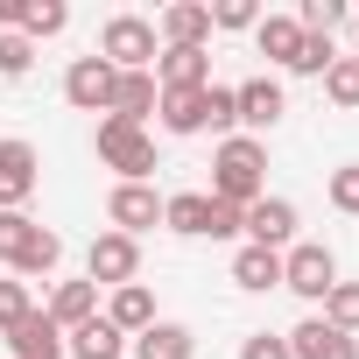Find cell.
<instances>
[{
  "mask_svg": "<svg viewBox=\"0 0 359 359\" xmlns=\"http://www.w3.org/2000/svg\"><path fill=\"white\" fill-rule=\"evenodd\" d=\"M212 198H219V205H240V212L268 198V141L226 134V141L212 148Z\"/></svg>",
  "mask_w": 359,
  "mask_h": 359,
  "instance_id": "6da1fadb",
  "label": "cell"
},
{
  "mask_svg": "<svg viewBox=\"0 0 359 359\" xmlns=\"http://www.w3.org/2000/svg\"><path fill=\"white\" fill-rule=\"evenodd\" d=\"M92 148H99V162L120 176V184H148V176H155V134H148V127H127V120H99Z\"/></svg>",
  "mask_w": 359,
  "mask_h": 359,
  "instance_id": "7a4b0ae2",
  "label": "cell"
},
{
  "mask_svg": "<svg viewBox=\"0 0 359 359\" xmlns=\"http://www.w3.org/2000/svg\"><path fill=\"white\" fill-rule=\"evenodd\" d=\"M99 57H106L113 71H155V57H162L155 22H148V15H113V22L99 29Z\"/></svg>",
  "mask_w": 359,
  "mask_h": 359,
  "instance_id": "3957f363",
  "label": "cell"
},
{
  "mask_svg": "<svg viewBox=\"0 0 359 359\" xmlns=\"http://www.w3.org/2000/svg\"><path fill=\"white\" fill-rule=\"evenodd\" d=\"M282 289L303 296V303H324V296L338 289V254H331L324 240H296V247L282 254Z\"/></svg>",
  "mask_w": 359,
  "mask_h": 359,
  "instance_id": "277c9868",
  "label": "cell"
},
{
  "mask_svg": "<svg viewBox=\"0 0 359 359\" xmlns=\"http://www.w3.org/2000/svg\"><path fill=\"white\" fill-rule=\"evenodd\" d=\"M134 275H141V240H127V233L106 226V233L85 247V282H92V289H127Z\"/></svg>",
  "mask_w": 359,
  "mask_h": 359,
  "instance_id": "5b68a950",
  "label": "cell"
},
{
  "mask_svg": "<svg viewBox=\"0 0 359 359\" xmlns=\"http://www.w3.org/2000/svg\"><path fill=\"white\" fill-rule=\"evenodd\" d=\"M233 106H240V127L261 141V134H275V127H282V113H289V92H282V78L254 71V78H240V85H233Z\"/></svg>",
  "mask_w": 359,
  "mask_h": 359,
  "instance_id": "8992f818",
  "label": "cell"
},
{
  "mask_svg": "<svg viewBox=\"0 0 359 359\" xmlns=\"http://www.w3.org/2000/svg\"><path fill=\"white\" fill-rule=\"evenodd\" d=\"M36 184H43V155L8 134V141H0V212H22L36 198Z\"/></svg>",
  "mask_w": 359,
  "mask_h": 359,
  "instance_id": "52a82bcc",
  "label": "cell"
},
{
  "mask_svg": "<svg viewBox=\"0 0 359 359\" xmlns=\"http://www.w3.org/2000/svg\"><path fill=\"white\" fill-rule=\"evenodd\" d=\"M155 43L162 50H205L212 43V0H176L155 15Z\"/></svg>",
  "mask_w": 359,
  "mask_h": 359,
  "instance_id": "ba28073f",
  "label": "cell"
},
{
  "mask_svg": "<svg viewBox=\"0 0 359 359\" xmlns=\"http://www.w3.org/2000/svg\"><path fill=\"white\" fill-rule=\"evenodd\" d=\"M106 226L127 233V240H141L148 226H162V198H155V184H113V198H106Z\"/></svg>",
  "mask_w": 359,
  "mask_h": 359,
  "instance_id": "9c48e42d",
  "label": "cell"
},
{
  "mask_svg": "<svg viewBox=\"0 0 359 359\" xmlns=\"http://www.w3.org/2000/svg\"><path fill=\"white\" fill-rule=\"evenodd\" d=\"M240 233H247V247L289 254V247H296V205H289V198H261V205H247Z\"/></svg>",
  "mask_w": 359,
  "mask_h": 359,
  "instance_id": "30bf717a",
  "label": "cell"
},
{
  "mask_svg": "<svg viewBox=\"0 0 359 359\" xmlns=\"http://www.w3.org/2000/svg\"><path fill=\"white\" fill-rule=\"evenodd\" d=\"M113 64L92 50V57H71V71H64V99L78 106V113H106V99H113Z\"/></svg>",
  "mask_w": 359,
  "mask_h": 359,
  "instance_id": "8fae6325",
  "label": "cell"
},
{
  "mask_svg": "<svg viewBox=\"0 0 359 359\" xmlns=\"http://www.w3.org/2000/svg\"><path fill=\"white\" fill-rule=\"evenodd\" d=\"M155 99H162L155 71H120V78H113V99H106V120H127V127H148Z\"/></svg>",
  "mask_w": 359,
  "mask_h": 359,
  "instance_id": "7c38bea8",
  "label": "cell"
},
{
  "mask_svg": "<svg viewBox=\"0 0 359 359\" xmlns=\"http://www.w3.org/2000/svg\"><path fill=\"white\" fill-rule=\"evenodd\" d=\"M289 338V352L296 359H359V338H345V331H331L324 317H303L296 331H282Z\"/></svg>",
  "mask_w": 359,
  "mask_h": 359,
  "instance_id": "4fadbf2b",
  "label": "cell"
},
{
  "mask_svg": "<svg viewBox=\"0 0 359 359\" xmlns=\"http://www.w3.org/2000/svg\"><path fill=\"white\" fill-rule=\"evenodd\" d=\"M155 85L162 92H205L212 85V50H162L155 57Z\"/></svg>",
  "mask_w": 359,
  "mask_h": 359,
  "instance_id": "5bb4252c",
  "label": "cell"
},
{
  "mask_svg": "<svg viewBox=\"0 0 359 359\" xmlns=\"http://www.w3.org/2000/svg\"><path fill=\"white\" fill-rule=\"evenodd\" d=\"M127 352H134V359H198V338H191V324L155 317L141 338H127Z\"/></svg>",
  "mask_w": 359,
  "mask_h": 359,
  "instance_id": "9a60e30c",
  "label": "cell"
},
{
  "mask_svg": "<svg viewBox=\"0 0 359 359\" xmlns=\"http://www.w3.org/2000/svg\"><path fill=\"white\" fill-rule=\"evenodd\" d=\"M8 352H15V359H64V331L50 324V310H29V317L8 331Z\"/></svg>",
  "mask_w": 359,
  "mask_h": 359,
  "instance_id": "2e32d148",
  "label": "cell"
},
{
  "mask_svg": "<svg viewBox=\"0 0 359 359\" xmlns=\"http://www.w3.org/2000/svg\"><path fill=\"white\" fill-rule=\"evenodd\" d=\"M254 50H261L275 71H289V64H296V50H303L296 15H261V22H254Z\"/></svg>",
  "mask_w": 359,
  "mask_h": 359,
  "instance_id": "e0dca14e",
  "label": "cell"
},
{
  "mask_svg": "<svg viewBox=\"0 0 359 359\" xmlns=\"http://www.w3.org/2000/svg\"><path fill=\"white\" fill-rule=\"evenodd\" d=\"M99 317H106V324H113L120 338H141V331L155 324V296H148L141 282H127V289H113V303H106Z\"/></svg>",
  "mask_w": 359,
  "mask_h": 359,
  "instance_id": "ac0fdd59",
  "label": "cell"
},
{
  "mask_svg": "<svg viewBox=\"0 0 359 359\" xmlns=\"http://www.w3.org/2000/svg\"><path fill=\"white\" fill-rule=\"evenodd\" d=\"M43 310H50V324H57V331H78V324H92V317H99V289H92V282H57V296H50Z\"/></svg>",
  "mask_w": 359,
  "mask_h": 359,
  "instance_id": "d6986e66",
  "label": "cell"
},
{
  "mask_svg": "<svg viewBox=\"0 0 359 359\" xmlns=\"http://www.w3.org/2000/svg\"><path fill=\"white\" fill-rule=\"evenodd\" d=\"M64 359H127V338H120L106 317H92V324L64 331Z\"/></svg>",
  "mask_w": 359,
  "mask_h": 359,
  "instance_id": "ffe728a7",
  "label": "cell"
},
{
  "mask_svg": "<svg viewBox=\"0 0 359 359\" xmlns=\"http://www.w3.org/2000/svg\"><path fill=\"white\" fill-rule=\"evenodd\" d=\"M162 226L184 233V240H205V226H212V198H205V191H176V198H162Z\"/></svg>",
  "mask_w": 359,
  "mask_h": 359,
  "instance_id": "44dd1931",
  "label": "cell"
},
{
  "mask_svg": "<svg viewBox=\"0 0 359 359\" xmlns=\"http://www.w3.org/2000/svg\"><path fill=\"white\" fill-rule=\"evenodd\" d=\"M233 282L254 289V296H261V289H282V254H268V247H240V254H233Z\"/></svg>",
  "mask_w": 359,
  "mask_h": 359,
  "instance_id": "7402d4cb",
  "label": "cell"
},
{
  "mask_svg": "<svg viewBox=\"0 0 359 359\" xmlns=\"http://www.w3.org/2000/svg\"><path fill=\"white\" fill-rule=\"evenodd\" d=\"M155 120L169 134H205V92H162L155 99Z\"/></svg>",
  "mask_w": 359,
  "mask_h": 359,
  "instance_id": "603a6c76",
  "label": "cell"
},
{
  "mask_svg": "<svg viewBox=\"0 0 359 359\" xmlns=\"http://www.w3.org/2000/svg\"><path fill=\"white\" fill-rule=\"evenodd\" d=\"M57 261H64V240H57L50 226H36L29 247H22V261H15L8 275H15V282H29V275H57Z\"/></svg>",
  "mask_w": 359,
  "mask_h": 359,
  "instance_id": "cb8c5ba5",
  "label": "cell"
},
{
  "mask_svg": "<svg viewBox=\"0 0 359 359\" xmlns=\"http://www.w3.org/2000/svg\"><path fill=\"white\" fill-rule=\"evenodd\" d=\"M64 29H71V8H64V0H29L15 36H29V43H50V36H64Z\"/></svg>",
  "mask_w": 359,
  "mask_h": 359,
  "instance_id": "d4e9b609",
  "label": "cell"
},
{
  "mask_svg": "<svg viewBox=\"0 0 359 359\" xmlns=\"http://www.w3.org/2000/svg\"><path fill=\"white\" fill-rule=\"evenodd\" d=\"M324 99H331L338 113H359V57H331V71H324Z\"/></svg>",
  "mask_w": 359,
  "mask_h": 359,
  "instance_id": "484cf974",
  "label": "cell"
},
{
  "mask_svg": "<svg viewBox=\"0 0 359 359\" xmlns=\"http://www.w3.org/2000/svg\"><path fill=\"white\" fill-rule=\"evenodd\" d=\"M331 331H345V338H359V282H338L331 296H324V310H317Z\"/></svg>",
  "mask_w": 359,
  "mask_h": 359,
  "instance_id": "4316f807",
  "label": "cell"
},
{
  "mask_svg": "<svg viewBox=\"0 0 359 359\" xmlns=\"http://www.w3.org/2000/svg\"><path fill=\"white\" fill-rule=\"evenodd\" d=\"M233 127H240V106H233V85H219V78H212V85H205V134H219V141H226Z\"/></svg>",
  "mask_w": 359,
  "mask_h": 359,
  "instance_id": "83f0119b",
  "label": "cell"
},
{
  "mask_svg": "<svg viewBox=\"0 0 359 359\" xmlns=\"http://www.w3.org/2000/svg\"><path fill=\"white\" fill-rule=\"evenodd\" d=\"M36 310V296H29V282H15V275H0V338H8L22 317Z\"/></svg>",
  "mask_w": 359,
  "mask_h": 359,
  "instance_id": "f1b7e54d",
  "label": "cell"
},
{
  "mask_svg": "<svg viewBox=\"0 0 359 359\" xmlns=\"http://www.w3.org/2000/svg\"><path fill=\"white\" fill-rule=\"evenodd\" d=\"M29 233H36V219H29V212H0V268H15V261H22Z\"/></svg>",
  "mask_w": 359,
  "mask_h": 359,
  "instance_id": "f546056e",
  "label": "cell"
},
{
  "mask_svg": "<svg viewBox=\"0 0 359 359\" xmlns=\"http://www.w3.org/2000/svg\"><path fill=\"white\" fill-rule=\"evenodd\" d=\"M29 71H36V43L8 29V36H0V78L15 85V78H29Z\"/></svg>",
  "mask_w": 359,
  "mask_h": 359,
  "instance_id": "4dcf8cb0",
  "label": "cell"
},
{
  "mask_svg": "<svg viewBox=\"0 0 359 359\" xmlns=\"http://www.w3.org/2000/svg\"><path fill=\"white\" fill-rule=\"evenodd\" d=\"M331 36H303V50H296V64H289V78H324L331 71Z\"/></svg>",
  "mask_w": 359,
  "mask_h": 359,
  "instance_id": "1f68e13d",
  "label": "cell"
},
{
  "mask_svg": "<svg viewBox=\"0 0 359 359\" xmlns=\"http://www.w3.org/2000/svg\"><path fill=\"white\" fill-rule=\"evenodd\" d=\"M331 205H338L345 219H359V162H345V169H331Z\"/></svg>",
  "mask_w": 359,
  "mask_h": 359,
  "instance_id": "d6a6232c",
  "label": "cell"
},
{
  "mask_svg": "<svg viewBox=\"0 0 359 359\" xmlns=\"http://www.w3.org/2000/svg\"><path fill=\"white\" fill-rule=\"evenodd\" d=\"M254 22H261L254 0H219V8H212V29H254Z\"/></svg>",
  "mask_w": 359,
  "mask_h": 359,
  "instance_id": "836d02e7",
  "label": "cell"
},
{
  "mask_svg": "<svg viewBox=\"0 0 359 359\" xmlns=\"http://www.w3.org/2000/svg\"><path fill=\"white\" fill-rule=\"evenodd\" d=\"M240 359H296V352H289V338H282V331H254V338L240 345Z\"/></svg>",
  "mask_w": 359,
  "mask_h": 359,
  "instance_id": "e575fe53",
  "label": "cell"
},
{
  "mask_svg": "<svg viewBox=\"0 0 359 359\" xmlns=\"http://www.w3.org/2000/svg\"><path fill=\"white\" fill-rule=\"evenodd\" d=\"M205 198H212V191H205ZM240 219H247L240 205H219V198H212V226H205V240H233V233H240Z\"/></svg>",
  "mask_w": 359,
  "mask_h": 359,
  "instance_id": "d590c367",
  "label": "cell"
},
{
  "mask_svg": "<svg viewBox=\"0 0 359 359\" xmlns=\"http://www.w3.org/2000/svg\"><path fill=\"white\" fill-rule=\"evenodd\" d=\"M22 8H29V0H0V36H8V29H22Z\"/></svg>",
  "mask_w": 359,
  "mask_h": 359,
  "instance_id": "8d00e7d4",
  "label": "cell"
},
{
  "mask_svg": "<svg viewBox=\"0 0 359 359\" xmlns=\"http://www.w3.org/2000/svg\"><path fill=\"white\" fill-rule=\"evenodd\" d=\"M352 57H359V22H352Z\"/></svg>",
  "mask_w": 359,
  "mask_h": 359,
  "instance_id": "74e56055",
  "label": "cell"
}]
</instances>
